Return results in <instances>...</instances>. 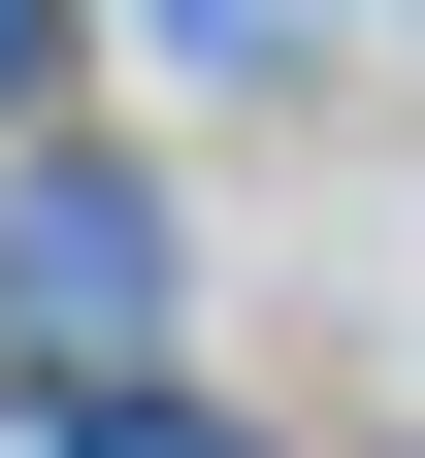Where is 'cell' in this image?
Masks as SVG:
<instances>
[{"label":"cell","mask_w":425,"mask_h":458,"mask_svg":"<svg viewBox=\"0 0 425 458\" xmlns=\"http://www.w3.org/2000/svg\"><path fill=\"white\" fill-rule=\"evenodd\" d=\"M0 360H33V393L164 360V197H132V164H33V197H0Z\"/></svg>","instance_id":"1"},{"label":"cell","mask_w":425,"mask_h":458,"mask_svg":"<svg viewBox=\"0 0 425 458\" xmlns=\"http://www.w3.org/2000/svg\"><path fill=\"white\" fill-rule=\"evenodd\" d=\"M98 458H229V426H164V393H132V360H98Z\"/></svg>","instance_id":"2"},{"label":"cell","mask_w":425,"mask_h":458,"mask_svg":"<svg viewBox=\"0 0 425 458\" xmlns=\"http://www.w3.org/2000/svg\"><path fill=\"white\" fill-rule=\"evenodd\" d=\"M164 33H327V0H164Z\"/></svg>","instance_id":"4"},{"label":"cell","mask_w":425,"mask_h":458,"mask_svg":"<svg viewBox=\"0 0 425 458\" xmlns=\"http://www.w3.org/2000/svg\"><path fill=\"white\" fill-rule=\"evenodd\" d=\"M33 66H66V0H0V98H33Z\"/></svg>","instance_id":"3"}]
</instances>
